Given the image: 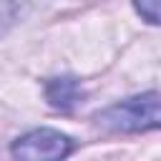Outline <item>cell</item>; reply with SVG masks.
<instances>
[{
    "mask_svg": "<svg viewBox=\"0 0 161 161\" xmlns=\"http://www.w3.org/2000/svg\"><path fill=\"white\" fill-rule=\"evenodd\" d=\"M70 153V138L63 136L60 131L53 128H38L25 136H20L13 143V156L15 158H63Z\"/></svg>",
    "mask_w": 161,
    "mask_h": 161,
    "instance_id": "cell-2",
    "label": "cell"
},
{
    "mask_svg": "<svg viewBox=\"0 0 161 161\" xmlns=\"http://www.w3.org/2000/svg\"><path fill=\"white\" fill-rule=\"evenodd\" d=\"M45 98L50 101L53 108H60V111H70L78 106V101L83 98V91L78 86L75 78L65 75V78H50L48 86H45Z\"/></svg>",
    "mask_w": 161,
    "mask_h": 161,
    "instance_id": "cell-3",
    "label": "cell"
},
{
    "mask_svg": "<svg viewBox=\"0 0 161 161\" xmlns=\"http://www.w3.org/2000/svg\"><path fill=\"white\" fill-rule=\"evenodd\" d=\"M98 123L111 128V131H148V128H161V96L158 93H141L131 96L121 103L108 106L101 111Z\"/></svg>",
    "mask_w": 161,
    "mask_h": 161,
    "instance_id": "cell-1",
    "label": "cell"
},
{
    "mask_svg": "<svg viewBox=\"0 0 161 161\" xmlns=\"http://www.w3.org/2000/svg\"><path fill=\"white\" fill-rule=\"evenodd\" d=\"M136 3V10L143 20L148 23H161V0H133Z\"/></svg>",
    "mask_w": 161,
    "mask_h": 161,
    "instance_id": "cell-4",
    "label": "cell"
}]
</instances>
